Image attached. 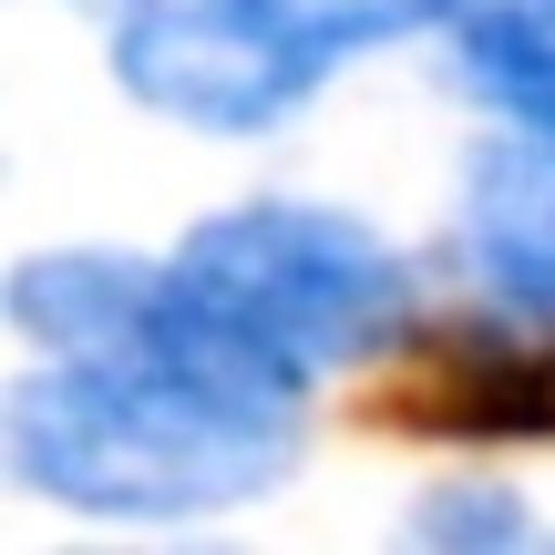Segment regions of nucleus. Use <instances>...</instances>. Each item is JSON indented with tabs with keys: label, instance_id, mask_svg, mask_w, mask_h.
<instances>
[{
	"label": "nucleus",
	"instance_id": "obj_1",
	"mask_svg": "<svg viewBox=\"0 0 555 555\" xmlns=\"http://www.w3.org/2000/svg\"><path fill=\"white\" fill-rule=\"evenodd\" d=\"M309 453V401L268 391L217 360L93 350L11 380L0 401V474L11 494L103 525H196L278 494Z\"/></svg>",
	"mask_w": 555,
	"mask_h": 555
},
{
	"label": "nucleus",
	"instance_id": "obj_2",
	"mask_svg": "<svg viewBox=\"0 0 555 555\" xmlns=\"http://www.w3.org/2000/svg\"><path fill=\"white\" fill-rule=\"evenodd\" d=\"M176 278L298 391L330 371H371L412 330V258L350 206L309 196H247L176 237Z\"/></svg>",
	"mask_w": 555,
	"mask_h": 555
},
{
	"label": "nucleus",
	"instance_id": "obj_3",
	"mask_svg": "<svg viewBox=\"0 0 555 555\" xmlns=\"http://www.w3.org/2000/svg\"><path fill=\"white\" fill-rule=\"evenodd\" d=\"M422 21H442V0H114L103 62L185 134H268Z\"/></svg>",
	"mask_w": 555,
	"mask_h": 555
},
{
	"label": "nucleus",
	"instance_id": "obj_4",
	"mask_svg": "<svg viewBox=\"0 0 555 555\" xmlns=\"http://www.w3.org/2000/svg\"><path fill=\"white\" fill-rule=\"evenodd\" d=\"M380 433L463 442V453H515L555 442V319L545 309H442L380 350L371 391Z\"/></svg>",
	"mask_w": 555,
	"mask_h": 555
},
{
	"label": "nucleus",
	"instance_id": "obj_5",
	"mask_svg": "<svg viewBox=\"0 0 555 555\" xmlns=\"http://www.w3.org/2000/svg\"><path fill=\"white\" fill-rule=\"evenodd\" d=\"M453 258L483 298L555 319V155L545 144H483L453 206Z\"/></svg>",
	"mask_w": 555,
	"mask_h": 555
},
{
	"label": "nucleus",
	"instance_id": "obj_6",
	"mask_svg": "<svg viewBox=\"0 0 555 555\" xmlns=\"http://www.w3.org/2000/svg\"><path fill=\"white\" fill-rule=\"evenodd\" d=\"M453 82L504 124V134L555 155V11H494L453 21Z\"/></svg>",
	"mask_w": 555,
	"mask_h": 555
},
{
	"label": "nucleus",
	"instance_id": "obj_7",
	"mask_svg": "<svg viewBox=\"0 0 555 555\" xmlns=\"http://www.w3.org/2000/svg\"><path fill=\"white\" fill-rule=\"evenodd\" d=\"M401 535L422 555H525V545H545V515L504 474H442L433 494L401 515Z\"/></svg>",
	"mask_w": 555,
	"mask_h": 555
},
{
	"label": "nucleus",
	"instance_id": "obj_8",
	"mask_svg": "<svg viewBox=\"0 0 555 555\" xmlns=\"http://www.w3.org/2000/svg\"><path fill=\"white\" fill-rule=\"evenodd\" d=\"M494 11H555V0H442V31L453 21H494Z\"/></svg>",
	"mask_w": 555,
	"mask_h": 555
}]
</instances>
